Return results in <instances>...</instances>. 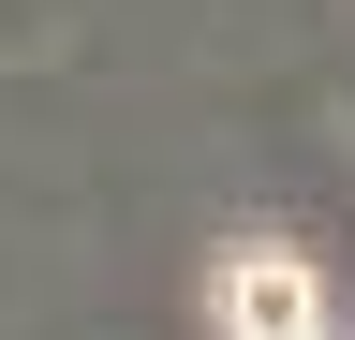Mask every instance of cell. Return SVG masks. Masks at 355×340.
<instances>
[{
	"mask_svg": "<svg viewBox=\"0 0 355 340\" xmlns=\"http://www.w3.org/2000/svg\"><path fill=\"white\" fill-rule=\"evenodd\" d=\"M222 311H237V340H326V311H311V281L282 267V251H237Z\"/></svg>",
	"mask_w": 355,
	"mask_h": 340,
	"instance_id": "1",
	"label": "cell"
}]
</instances>
